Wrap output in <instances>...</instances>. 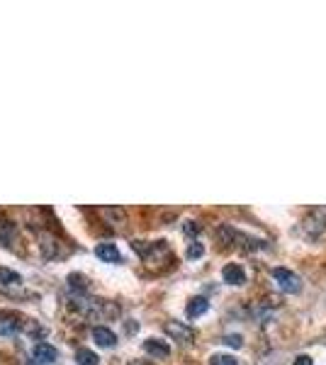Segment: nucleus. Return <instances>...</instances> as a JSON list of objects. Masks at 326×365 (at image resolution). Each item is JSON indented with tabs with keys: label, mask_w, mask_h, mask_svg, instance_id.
<instances>
[{
	"label": "nucleus",
	"mask_w": 326,
	"mask_h": 365,
	"mask_svg": "<svg viewBox=\"0 0 326 365\" xmlns=\"http://www.w3.org/2000/svg\"><path fill=\"white\" fill-rule=\"evenodd\" d=\"M93 341L102 348H115L117 346V334L110 327H95L93 329Z\"/></svg>",
	"instance_id": "nucleus-6"
},
{
	"label": "nucleus",
	"mask_w": 326,
	"mask_h": 365,
	"mask_svg": "<svg viewBox=\"0 0 326 365\" xmlns=\"http://www.w3.org/2000/svg\"><path fill=\"white\" fill-rule=\"evenodd\" d=\"M0 283H5V285H20V283H22V275L15 273V270H10V268H0Z\"/></svg>",
	"instance_id": "nucleus-14"
},
{
	"label": "nucleus",
	"mask_w": 326,
	"mask_h": 365,
	"mask_svg": "<svg viewBox=\"0 0 326 365\" xmlns=\"http://www.w3.org/2000/svg\"><path fill=\"white\" fill-rule=\"evenodd\" d=\"M95 256L100 261H105V263H122V254L117 251L115 244H98L95 246Z\"/></svg>",
	"instance_id": "nucleus-10"
},
{
	"label": "nucleus",
	"mask_w": 326,
	"mask_h": 365,
	"mask_svg": "<svg viewBox=\"0 0 326 365\" xmlns=\"http://www.w3.org/2000/svg\"><path fill=\"white\" fill-rule=\"evenodd\" d=\"M183 231H185V234H190V236H195L197 231H200V224H197V222H185Z\"/></svg>",
	"instance_id": "nucleus-19"
},
{
	"label": "nucleus",
	"mask_w": 326,
	"mask_h": 365,
	"mask_svg": "<svg viewBox=\"0 0 326 365\" xmlns=\"http://www.w3.org/2000/svg\"><path fill=\"white\" fill-rule=\"evenodd\" d=\"M39 251H42V258L52 261L61 256V241L52 234H42L39 236Z\"/></svg>",
	"instance_id": "nucleus-4"
},
{
	"label": "nucleus",
	"mask_w": 326,
	"mask_h": 365,
	"mask_svg": "<svg viewBox=\"0 0 326 365\" xmlns=\"http://www.w3.org/2000/svg\"><path fill=\"white\" fill-rule=\"evenodd\" d=\"M32 358L39 365H54L56 363V358H59V353H56V348H54L52 343L44 341V343H37V346H34Z\"/></svg>",
	"instance_id": "nucleus-5"
},
{
	"label": "nucleus",
	"mask_w": 326,
	"mask_h": 365,
	"mask_svg": "<svg viewBox=\"0 0 326 365\" xmlns=\"http://www.w3.org/2000/svg\"><path fill=\"white\" fill-rule=\"evenodd\" d=\"M127 365H149V363H146V361H130Z\"/></svg>",
	"instance_id": "nucleus-21"
},
{
	"label": "nucleus",
	"mask_w": 326,
	"mask_h": 365,
	"mask_svg": "<svg viewBox=\"0 0 326 365\" xmlns=\"http://www.w3.org/2000/svg\"><path fill=\"white\" fill-rule=\"evenodd\" d=\"M66 283H68V288L73 290V293H88V288H91V285H88V278L86 275H81V273H71L66 278Z\"/></svg>",
	"instance_id": "nucleus-12"
},
{
	"label": "nucleus",
	"mask_w": 326,
	"mask_h": 365,
	"mask_svg": "<svg viewBox=\"0 0 326 365\" xmlns=\"http://www.w3.org/2000/svg\"><path fill=\"white\" fill-rule=\"evenodd\" d=\"M224 343L226 346H231V348H241V343L244 341H241L239 334H229V336H224Z\"/></svg>",
	"instance_id": "nucleus-18"
},
{
	"label": "nucleus",
	"mask_w": 326,
	"mask_h": 365,
	"mask_svg": "<svg viewBox=\"0 0 326 365\" xmlns=\"http://www.w3.org/2000/svg\"><path fill=\"white\" fill-rule=\"evenodd\" d=\"M13 236H15V224L13 222H3V224H0V239L8 241L13 239Z\"/></svg>",
	"instance_id": "nucleus-17"
},
{
	"label": "nucleus",
	"mask_w": 326,
	"mask_h": 365,
	"mask_svg": "<svg viewBox=\"0 0 326 365\" xmlns=\"http://www.w3.org/2000/svg\"><path fill=\"white\" fill-rule=\"evenodd\" d=\"M207 309H210V302H207V297H192L190 302H187V307H185V314L190 319H197V317H202Z\"/></svg>",
	"instance_id": "nucleus-11"
},
{
	"label": "nucleus",
	"mask_w": 326,
	"mask_h": 365,
	"mask_svg": "<svg viewBox=\"0 0 326 365\" xmlns=\"http://www.w3.org/2000/svg\"><path fill=\"white\" fill-rule=\"evenodd\" d=\"M144 351L149 353L151 358H159V361H163V358L171 356V346H168L166 341H161V339H146V341H144Z\"/></svg>",
	"instance_id": "nucleus-8"
},
{
	"label": "nucleus",
	"mask_w": 326,
	"mask_h": 365,
	"mask_svg": "<svg viewBox=\"0 0 326 365\" xmlns=\"http://www.w3.org/2000/svg\"><path fill=\"white\" fill-rule=\"evenodd\" d=\"M222 278H224V283H229V285H244L246 283V273L239 263H226L224 268H222Z\"/></svg>",
	"instance_id": "nucleus-9"
},
{
	"label": "nucleus",
	"mask_w": 326,
	"mask_h": 365,
	"mask_svg": "<svg viewBox=\"0 0 326 365\" xmlns=\"http://www.w3.org/2000/svg\"><path fill=\"white\" fill-rule=\"evenodd\" d=\"M293 365H314V361H312L309 356H297V358H295Z\"/></svg>",
	"instance_id": "nucleus-20"
},
{
	"label": "nucleus",
	"mask_w": 326,
	"mask_h": 365,
	"mask_svg": "<svg viewBox=\"0 0 326 365\" xmlns=\"http://www.w3.org/2000/svg\"><path fill=\"white\" fill-rule=\"evenodd\" d=\"M324 229H326V207H317V210H312L302 219V234L309 241L319 239L324 234Z\"/></svg>",
	"instance_id": "nucleus-1"
},
{
	"label": "nucleus",
	"mask_w": 326,
	"mask_h": 365,
	"mask_svg": "<svg viewBox=\"0 0 326 365\" xmlns=\"http://www.w3.org/2000/svg\"><path fill=\"white\" fill-rule=\"evenodd\" d=\"M163 332H166L168 336H171L173 341H178V343H192V339H195V332H192L187 324L176 322V319H171V322L163 324Z\"/></svg>",
	"instance_id": "nucleus-3"
},
{
	"label": "nucleus",
	"mask_w": 326,
	"mask_h": 365,
	"mask_svg": "<svg viewBox=\"0 0 326 365\" xmlns=\"http://www.w3.org/2000/svg\"><path fill=\"white\" fill-rule=\"evenodd\" d=\"M210 365H239L234 356H226V353H215L210 358Z\"/></svg>",
	"instance_id": "nucleus-15"
},
{
	"label": "nucleus",
	"mask_w": 326,
	"mask_h": 365,
	"mask_svg": "<svg viewBox=\"0 0 326 365\" xmlns=\"http://www.w3.org/2000/svg\"><path fill=\"white\" fill-rule=\"evenodd\" d=\"M202 254H205V246H202V244H197V241H192V244L187 246V251H185V256H187V258H190V261L200 258Z\"/></svg>",
	"instance_id": "nucleus-16"
},
{
	"label": "nucleus",
	"mask_w": 326,
	"mask_h": 365,
	"mask_svg": "<svg viewBox=\"0 0 326 365\" xmlns=\"http://www.w3.org/2000/svg\"><path fill=\"white\" fill-rule=\"evenodd\" d=\"M76 363L78 365H98V363H100V358H98V353L91 351V348H78V351H76Z\"/></svg>",
	"instance_id": "nucleus-13"
},
{
	"label": "nucleus",
	"mask_w": 326,
	"mask_h": 365,
	"mask_svg": "<svg viewBox=\"0 0 326 365\" xmlns=\"http://www.w3.org/2000/svg\"><path fill=\"white\" fill-rule=\"evenodd\" d=\"M273 278L280 285V290L288 295H297L302 290V280L297 273H293L290 268H273Z\"/></svg>",
	"instance_id": "nucleus-2"
},
{
	"label": "nucleus",
	"mask_w": 326,
	"mask_h": 365,
	"mask_svg": "<svg viewBox=\"0 0 326 365\" xmlns=\"http://www.w3.org/2000/svg\"><path fill=\"white\" fill-rule=\"evenodd\" d=\"M22 322L17 314H0V336H15L22 329Z\"/></svg>",
	"instance_id": "nucleus-7"
}]
</instances>
